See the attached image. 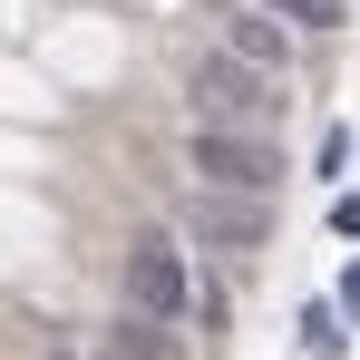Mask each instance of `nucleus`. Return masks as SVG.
Returning a JSON list of instances; mask_svg holds the SVG:
<instances>
[{
    "instance_id": "5",
    "label": "nucleus",
    "mask_w": 360,
    "mask_h": 360,
    "mask_svg": "<svg viewBox=\"0 0 360 360\" xmlns=\"http://www.w3.org/2000/svg\"><path fill=\"white\" fill-rule=\"evenodd\" d=\"M214 49L243 59V68H263V78H283V68H292V30L263 20V10H224V39H214Z\"/></svg>"
},
{
    "instance_id": "3",
    "label": "nucleus",
    "mask_w": 360,
    "mask_h": 360,
    "mask_svg": "<svg viewBox=\"0 0 360 360\" xmlns=\"http://www.w3.org/2000/svg\"><path fill=\"white\" fill-rule=\"evenodd\" d=\"M117 292H127V311H136V321H166V331L195 311V273H185V243L166 234V224H146V234L127 243Z\"/></svg>"
},
{
    "instance_id": "10",
    "label": "nucleus",
    "mask_w": 360,
    "mask_h": 360,
    "mask_svg": "<svg viewBox=\"0 0 360 360\" xmlns=\"http://www.w3.org/2000/svg\"><path fill=\"white\" fill-rule=\"evenodd\" d=\"M341 311H351V321H360V263H351V283H341Z\"/></svg>"
},
{
    "instance_id": "8",
    "label": "nucleus",
    "mask_w": 360,
    "mask_h": 360,
    "mask_svg": "<svg viewBox=\"0 0 360 360\" xmlns=\"http://www.w3.org/2000/svg\"><path fill=\"white\" fill-rule=\"evenodd\" d=\"M302 341H311V351L331 360V351H341V321H331V311H321V302H311V311H302Z\"/></svg>"
},
{
    "instance_id": "6",
    "label": "nucleus",
    "mask_w": 360,
    "mask_h": 360,
    "mask_svg": "<svg viewBox=\"0 0 360 360\" xmlns=\"http://www.w3.org/2000/svg\"><path fill=\"white\" fill-rule=\"evenodd\" d=\"M98 360H185V341L166 331V321H136V311H117V331H108V351Z\"/></svg>"
},
{
    "instance_id": "9",
    "label": "nucleus",
    "mask_w": 360,
    "mask_h": 360,
    "mask_svg": "<svg viewBox=\"0 0 360 360\" xmlns=\"http://www.w3.org/2000/svg\"><path fill=\"white\" fill-rule=\"evenodd\" d=\"M331 224H341V234L360 243V195H341V205H331Z\"/></svg>"
},
{
    "instance_id": "1",
    "label": "nucleus",
    "mask_w": 360,
    "mask_h": 360,
    "mask_svg": "<svg viewBox=\"0 0 360 360\" xmlns=\"http://www.w3.org/2000/svg\"><path fill=\"white\" fill-rule=\"evenodd\" d=\"M185 98H195V127H243V136H273V117H283V78L224 59V49L185 68Z\"/></svg>"
},
{
    "instance_id": "4",
    "label": "nucleus",
    "mask_w": 360,
    "mask_h": 360,
    "mask_svg": "<svg viewBox=\"0 0 360 360\" xmlns=\"http://www.w3.org/2000/svg\"><path fill=\"white\" fill-rule=\"evenodd\" d=\"M185 234L205 243V253H263V243H273V205H253V195H205V185H195Z\"/></svg>"
},
{
    "instance_id": "2",
    "label": "nucleus",
    "mask_w": 360,
    "mask_h": 360,
    "mask_svg": "<svg viewBox=\"0 0 360 360\" xmlns=\"http://www.w3.org/2000/svg\"><path fill=\"white\" fill-rule=\"evenodd\" d=\"M185 166H195V185L205 195H253V205H273L283 195V146L273 136H243V127H195L185 136Z\"/></svg>"
},
{
    "instance_id": "7",
    "label": "nucleus",
    "mask_w": 360,
    "mask_h": 360,
    "mask_svg": "<svg viewBox=\"0 0 360 360\" xmlns=\"http://www.w3.org/2000/svg\"><path fill=\"white\" fill-rule=\"evenodd\" d=\"M263 20H292V30H341V0H253Z\"/></svg>"
}]
</instances>
